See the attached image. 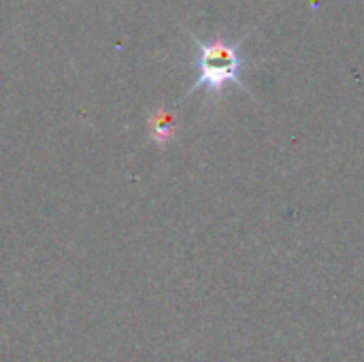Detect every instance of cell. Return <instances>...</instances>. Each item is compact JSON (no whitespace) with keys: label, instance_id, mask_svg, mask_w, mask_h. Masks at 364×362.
I'll return each instance as SVG.
<instances>
[{"label":"cell","instance_id":"cell-2","mask_svg":"<svg viewBox=\"0 0 364 362\" xmlns=\"http://www.w3.org/2000/svg\"><path fill=\"white\" fill-rule=\"evenodd\" d=\"M147 126H149V137H151L154 143H168V141H173V137L177 132V122L166 111H160V113L151 115Z\"/></svg>","mask_w":364,"mask_h":362},{"label":"cell","instance_id":"cell-1","mask_svg":"<svg viewBox=\"0 0 364 362\" xmlns=\"http://www.w3.org/2000/svg\"><path fill=\"white\" fill-rule=\"evenodd\" d=\"M190 38L194 43V66L198 70V79L190 87L188 96L203 90L207 98H220L222 92L228 85H237L243 92H250L243 81V68L247 60L241 53V45L245 43L247 34L239 41H226V38H213L203 41L196 34L190 32Z\"/></svg>","mask_w":364,"mask_h":362}]
</instances>
